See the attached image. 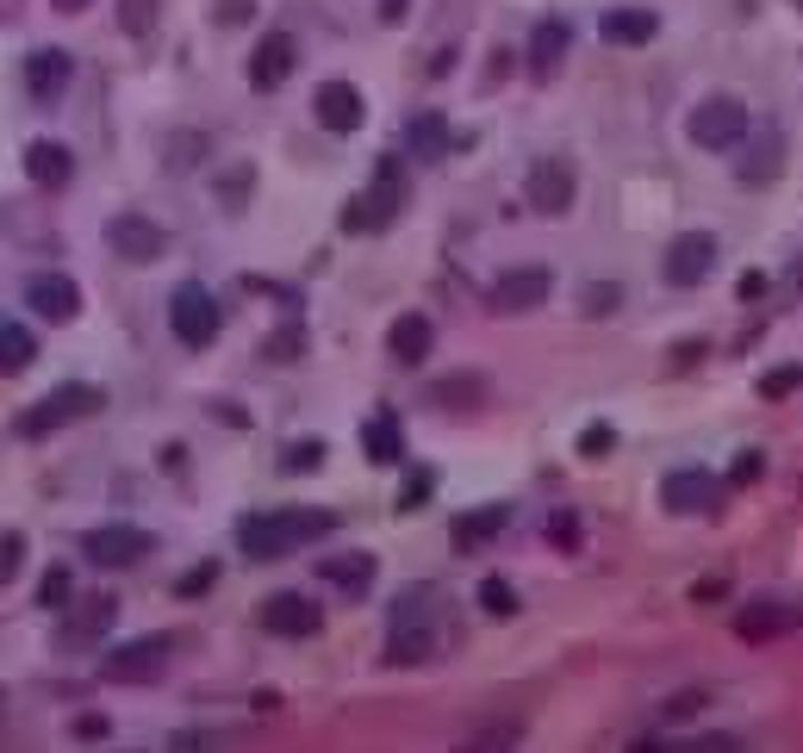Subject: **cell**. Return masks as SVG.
Returning a JSON list of instances; mask_svg holds the SVG:
<instances>
[{"instance_id":"6da1fadb","label":"cell","mask_w":803,"mask_h":753,"mask_svg":"<svg viewBox=\"0 0 803 753\" xmlns=\"http://www.w3.org/2000/svg\"><path fill=\"white\" fill-rule=\"evenodd\" d=\"M436 611H442V592L436 585H405L387 611V666H418V660L436 654Z\"/></svg>"},{"instance_id":"7a4b0ae2","label":"cell","mask_w":803,"mask_h":753,"mask_svg":"<svg viewBox=\"0 0 803 753\" xmlns=\"http://www.w3.org/2000/svg\"><path fill=\"white\" fill-rule=\"evenodd\" d=\"M337 518L331 511H262V518H243L237 523V549L250 561H281V554L305 549L318 535H331Z\"/></svg>"},{"instance_id":"3957f363","label":"cell","mask_w":803,"mask_h":753,"mask_svg":"<svg viewBox=\"0 0 803 753\" xmlns=\"http://www.w3.org/2000/svg\"><path fill=\"white\" fill-rule=\"evenodd\" d=\"M399 212H405V169H399V157H380L374 188L355 193V200L343 205V231L349 237H380Z\"/></svg>"},{"instance_id":"277c9868","label":"cell","mask_w":803,"mask_h":753,"mask_svg":"<svg viewBox=\"0 0 803 753\" xmlns=\"http://www.w3.org/2000/svg\"><path fill=\"white\" fill-rule=\"evenodd\" d=\"M100 405H107V393L100 386H88V380H69V386H57V393H44L26 418H19V436L38 442L50 436V430H63V424H81V418H100Z\"/></svg>"},{"instance_id":"5b68a950","label":"cell","mask_w":803,"mask_h":753,"mask_svg":"<svg viewBox=\"0 0 803 753\" xmlns=\"http://www.w3.org/2000/svg\"><path fill=\"white\" fill-rule=\"evenodd\" d=\"M81 554H88V566L126 573V566H143L150 554H157V535L138 530V523H100V530L81 535Z\"/></svg>"},{"instance_id":"8992f818","label":"cell","mask_w":803,"mask_h":753,"mask_svg":"<svg viewBox=\"0 0 803 753\" xmlns=\"http://www.w3.org/2000/svg\"><path fill=\"white\" fill-rule=\"evenodd\" d=\"M685 138H692L697 150H735V143L747 138V107H741L735 94H704L692 107V119H685Z\"/></svg>"},{"instance_id":"52a82bcc","label":"cell","mask_w":803,"mask_h":753,"mask_svg":"<svg viewBox=\"0 0 803 753\" xmlns=\"http://www.w3.org/2000/svg\"><path fill=\"white\" fill-rule=\"evenodd\" d=\"M219 299L205 293L200 281H181L174 287V299H169V330L181 337L188 349H212V337H219Z\"/></svg>"},{"instance_id":"ba28073f","label":"cell","mask_w":803,"mask_h":753,"mask_svg":"<svg viewBox=\"0 0 803 753\" xmlns=\"http://www.w3.org/2000/svg\"><path fill=\"white\" fill-rule=\"evenodd\" d=\"M107 243H112L119 262L150 268V262H162V250H169V231H162L157 219H143V212H112V219H107Z\"/></svg>"},{"instance_id":"9c48e42d","label":"cell","mask_w":803,"mask_h":753,"mask_svg":"<svg viewBox=\"0 0 803 753\" xmlns=\"http://www.w3.org/2000/svg\"><path fill=\"white\" fill-rule=\"evenodd\" d=\"M573 193H580V174H573V162H561V157L530 162V174H523V200H530V212H542V219H561L573 205Z\"/></svg>"},{"instance_id":"30bf717a","label":"cell","mask_w":803,"mask_h":753,"mask_svg":"<svg viewBox=\"0 0 803 753\" xmlns=\"http://www.w3.org/2000/svg\"><path fill=\"white\" fill-rule=\"evenodd\" d=\"M549 293H554V274L542 262L504 268L499 287H492V312H499V318H523V312H535V305H549Z\"/></svg>"},{"instance_id":"8fae6325","label":"cell","mask_w":803,"mask_h":753,"mask_svg":"<svg viewBox=\"0 0 803 753\" xmlns=\"http://www.w3.org/2000/svg\"><path fill=\"white\" fill-rule=\"evenodd\" d=\"M716 237L710 231H679L673 243H666V255H661V268H666V281L673 287H704L710 281V268H716Z\"/></svg>"},{"instance_id":"7c38bea8","label":"cell","mask_w":803,"mask_h":753,"mask_svg":"<svg viewBox=\"0 0 803 753\" xmlns=\"http://www.w3.org/2000/svg\"><path fill=\"white\" fill-rule=\"evenodd\" d=\"M255 616H262V629L268 635H281V642H305V635H318V623H324L305 592H268Z\"/></svg>"},{"instance_id":"4fadbf2b","label":"cell","mask_w":803,"mask_h":753,"mask_svg":"<svg viewBox=\"0 0 803 753\" xmlns=\"http://www.w3.org/2000/svg\"><path fill=\"white\" fill-rule=\"evenodd\" d=\"M69 76H76V57L57 50V44H44V50L26 57V94H32L38 107H57V100L69 94Z\"/></svg>"},{"instance_id":"5bb4252c","label":"cell","mask_w":803,"mask_h":753,"mask_svg":"<svg viewBox=\"0 0 803 753\" xmlns=\"http://www.w3.org/2000/svg\"><path fill=\"white\" fill-rule=\"evenodd\" d=\"M174 654V642L169 635H143V642H119V647H107V660H100V673L107 679H150L162 666V660Z\"/></svg>"},{"instance_id":"9a60e30c","label":"cell","mask_w":803,"mask_h":753,"mask_svg":"<svg viewBox=\"0 0 803 753\" xmlns=\"http://www.w3.org/2000/svg\"><path fill=\"white\" fill-rule=\"evenodd\" d=\"M312 119L324 131H355L368 119L362 107V88L355 81H318V94H312Z\"/></svg>"},{"instance_id":"2e32d148","label":"cell","mask_w":803,"mask_h":753,"mask_svg":"<svg viewBox=\"0 0 803 753\" xmlns=\"http://www.w3.org/2000/svg\"><path fill=\"white\" fill-rule=\"evenodd\" d=\"M661 504L673 511V518H697V511H710V504H716V480H710V468H673L661 480Z\"/></svg>"},{"instance_id":"e0dca14e","label":"cell","mask_w":803,"mask_h":753,"mask_svg":"<svg viewBox=\"0 0 803 753\" xmlns=\"http://www.w3.org/2000/svg\"><path fill=\"white\" fill-rule=\"evenodd\" d=\"M26 305H32V318L69 324V318H81V287L69 274H32L26 281Z\"/></svg>"},{"instance_id":"ac0fdd59","label":"cell","mask_w":803,"mask_h":753,"mask_svg":"<svg viewBox=\"0 0 803 753\" xmlns=\"http://www.w3.org/2000/svg\"><path fill=\"white\" fill-rule=\"evenodd\" d=\"M293 69H300V44H293L287 32H262V44H255V57H250V88L274 94Z\"/></svg>"},{"instance_id":"d6986e66","label":"cell","mask_w":803,"mask_h":753,"mask_svg":"<svg viewBox=\"0 0 803 753\" xmlns=\"http://www.w3.org/2000/svg\"><path fill=\"white\" fill-rule=\"evenodd\" d=\"M779 169H785V131L760 126V138L747 143L741 162H735V181H741V188H766V181H779Z\"/></svg>"},{"instance_id":"ffe728a7","label":"cell","mask_w":803,"mask_h":753,"mask_svg":"<svg viewBox=\"0 0 803 753\" xmlns=\"http://www.w3.org/2000/svg\"><path fill=\"white\" fill-rule=\"evenodd\" d=\"M430 349H436V330H430V318H424V312L393 318V330H387V355H393L399 368H424Z\"/></svg>"},{"instance_id":"44dd1931","label":"cell","mask_w":803,"mask_h":753,"mask_svg":"<svg viewBox=\"0 0 803 753\" xmlns=\"http://www.w3.org/2000/svg\"><path fill=\"white\" fill-rule=\"evenodd\" d=\"M26 174H32L38 188H69V181H76V150L57 138L26 143Z\"/></svg>"},{"instance_id":"7402d4cb","label":"cell","mask_w":803,"mask_h":753,"mask_svg":"<svg viewBox=\"0 0 803 753\" xmlns=\"http://www.w3.org/2000/svg\"><path fill=\"white\" fill-rule=\"evenodd\" d=\"M112 616H119V598H88V611L76 616V623L57 629V647H69V654H88V647L100 642L112 629Z\"/></svg>"},{"instance_id":"603a6c76","label":"cell","mask_w":803,"mask_h":753,"mask_svg":"<svg viewBox=\"0 0 803 753\" xmlns=\"http://www.w3.org/2000/svg\"><path fill=\"white\" fill-rule=\"evenodd\" d=\"M599 32H604V44L642 50V44H654V38H661V19L642 13V7H616V13H604V19H599Z\"/></svg>"},{"instance_id":"cb8c5ba5","label":"cell","mask_w":803,"mask_h":753,"mask_svg":"<svg viewBox=\"0 0 803 753\" xmlns=\"http://www.w3.org/2000/svg\"><path fill=\"white\" fill-rule=\"evenodd\" d=\"M568 44H573L568 19H542V26L530 32V76L549 81L554 69H561V57H568Z\"/></svg>"},{"instance_id":"d4e9b609","label":"cell","mask_w":803,"mask_h":753,"mask_svg":"<svg viewBox=\"0 0 803 753\" xmlns=\"http://www.w3.org/2000/svg\"><path fill=\"white\" fill-rule=\"evenodd\" d=\"M405 150H411V162H436V157L455 150V131H449L442 112H418V119L405 126Z\"/></svg>"},{"instance_id":"484cf974","label":"cell","mask_w":803,"mask_h":753,"mask_svg":"<svg viewBox=\"0 0 803 753\" xmlns=\"http://www.w3.org/2000/svg\"><path fill=\"white\" fill-rule=\"evenodd\" d=\"M362 455L374 461V468H399V461H405L399 418H387V411H380V418H368V424H362Z\"/></svg>"},{"instance_id":"4316f807","label":"cell","mask_w":803,"mask_h":753,"mask_svg":"<svg viewBox=\"0 0 803 753\" xmlns=\"http://www.w3.org/2000/svg\"><path fill=\"white\" fill-rule=\"evenodd\" d=\"M374 554H337V561H324L318 566V573H324V580L337 585V592H349V598H362L368 585H374Z\"/></svg>"},{"instance_id":"83f0119b","label":"cell","mask_w":803,"mask_h":753,"mask_svg":"<svg viewBox=\"0 0 803 753\" xmlns=\"http://www.w3.org/2000/svg\"><path fill=\"white\" fill-rule=\"evenodd\" d=\"M430 405H442V411H473V405H486V380L480 374H455V380H436L430 386Z\"/></svg>"},{"instance_id":"f1b7e54d","label":"cell","mask_w":803,"mask_h":753,"mask_svg":"<svg viewBox=\"0 0 803 753\" xmlns=\"http://www.w3.org/2000/svg\"><path fill=\"white\" fill-rule=\"evenodd\" d=\"M504 504H480V511H468V518H455V549H486L492 535L504 530Z\"/></svg>"},{"instance_id":"f546056e","label":"cell","mask_w":803,"mask_h":753,"mask_svg":"<svg viewBox=\"0 0 803 753\" xmlns=\"http://www.w3.org/2000/svg\"><path fill=\"white\" fill-rule=\"evenodd\" d=\"M32 355H38V337L19 324V318H7V324H0V368L19 374V368H32Z\"/></svg>"},{"instance_id":"4dcf8cb0","label":"cell","mask_w":803,"mask_h":753,"mask_svg":"<svg viewBox=\"0 0 803 753\" xmlns=\"http://www.w3.org/2000/svg\"><path fill=\"white\" fill-rule=\"evenodd\" d=\"M523 741V722H511V716H492V722H480V729H468V735H461V747H518Z\"/></svg>"},{"instance_id":"1f68e13d","label":"cell","mask_w":803,"mask_h":753,"mask_svg":"<svg viewBox=\"0 0 803 753\" xmlns=\"http://www.w3.org/2000/svg\"><path fill=\"white\" fill-rule=\"evenodd\" d=\"M710 710V691L704 685H692V691H673V697H661V729H673V722H692V716H704Z\"/></svg>"},{"instance_id":"d6a6232c","label":"cell","mask_w":803,"mask_h":753,"mask_svg":"<svg viewBox=\"0 0 803 753\" xmlns=\"http://www.w3.org/2000/svg\"><path fill=\"white\" fill-rule=\"evenodd\" d=\"M305 355V324H281L274 337L262 343V361L274 368V361H300Z\"/></svg>"},{"instance_id":"836d02e7","label":"cell","mask_w":803,"mask_h":753,"mask_svg":"<svg viewBox=\"0 0 803 753\" xmlns=\"http://www.w3.org/2000/svg\"><path fill=\"white\" fill-rule=\"evenodd\" d=\"M312 468H324V442L318 436H300L281 449V473H312Z\"/></svg>"},{"instance_id":"e575fe53","label":"cell","mask_w":803,"mask_h":753,"mask_svg":"<svg viewBox=\"0 0 803 753\" xmlns=\"http://www.w3.org/2000/svg\"><path fill=\"white\" fill-rule=\"evenodd\" d=\"M157 19H162L157 0H119V26H126V38H150Z\"/></svg>"},{"instance_id":"d590c367","label":"cell","mask_w":803,"mask_h":753,"mask_svg":"<svg viewBox=\"0 0 803 753\" xmlns=\"http://www.w3.org/2000/svg\"><path fill=\"white\" fill-rule=\"evenodd\" d=\"M480 611L486 616H518V592H511V580H480Z\"/></svg>"},{"instance_id":"8d00e7d4","label":"cell","mask_w":803,"mask_h":753,"mask_svg":"<svg viewBox=\"0 0 803 753\" xmlns=\"http://www.w3.org/2000/svg\"><path fill=\"white\" fill-rule=\"evenodd\" d=\"M779 629H785V611H779V604H754V611H741V635H747V642L779 635Z\"/></svg>"},{"instance_id":"74e56055","label":"cell","mask_w":803,"mask_h":753,"mask_svg":"<svg viewBox=\"0 0 803 753\" xmlns=\"http://www.w3.org/2000/svg\"><path fill=\"white\" fill-rule=\"evenodd\" d=\"M623 305V287H585V318H604V312H616Z\"/></svg>"},{"instance_id":"f35d334b","label":"cell","mask_w":803,"mask_h":753,"mask_svg":"<svg viewBox=\"0 0 803 753\" xmlns=\"http://www.w3.org/2000/svg\"><path fill=\"white\" fill-rule=\"evenodd\" d=\"M797 386H803V368H779V374L760 380V393L766 399H785V393H797Z\"/></svg>"},{"instance_id":"ab89813d","label":"cell","mask_w":803,"mask_h":753,"mask_svg":"<svg viewBox=\"0 0 803 753\" xmlns=\"http://www.w3.org/2000/svg\"><path fill=\"white\" fill-rule=\"evenodd\" d=\"M611 449H616V430H611V424H592V430L580 436V455H585V461H592V455H611Z\"/></svg>"},{"instance_id":"60d3db41","label":"cell","mask_w":803,"mask_h":753,"mask_svg":"<svg viewBox=\"0 0 803 753\" xmlns=\"http://www.w3.org/2000/svg\"><path fill=\"white\" fill-rule=\"evenodd\" d=\"M19 566H26V535H19V530H7V542H0V573L13 580Z\"/></svg>"},{"instance_id":"b9f144b4","label":"cell","mask_w":803,"mask_h":753,"mask_svg":"<svg viewBox=\"0 0 803 753\" xmlns=\"http://www.w3.org/2000/svg\"><path fill=\"white\" fill-rule=\"evenodd\" d=\"M549 542H554V549H573V542H580V523H573V511H554Z\"/></svg>"},{"instance_id":"7bdbcfd3","label":"cell","mask_w":803,"mask_h":753,"mask_svg":"<svg viewBox=\"0 0 803 753\" xmlns=\"http://www.w3.org/2000/svg\"><path fill=\"white\" fill-rule=\"evenodd\" d=\"M162 157L174 162V169H193V157H200V138H169V150Z\"/></svg>"},{"instance_id":"ee69618b","label":"cell","mask_w":803,"mask_h":753,"mask_svg":"<svg viewBox=\"0 0 803 753\" xmlns=\"http://www.w3.org/2000/svg\"><path fill=\"white\" fill-rule=\"evenodd\" d=\"M212 19H219V26H243V19H255V7L250 0H219V13Z\"/></svg>"},{"instance_id":"f6af8a7d","label":"cell","mask_w":803,"mask_h":753,"mask_svg":"<svg viewBox=\"0 0 803 753\" xmlns=\"http://www.w3.org/2000/svg\"><path fill=\"white\" fill-rule=\"evenodd\" d=\"M76 735H81V741H107V735H112V722H107V716H94V710H88V716L76 722Z\"/></svg>"},{"instance_id":"bcb514c9","label":"cell","mask_w":803,"mask_h":753,"mask_svg":"<svg viewBox=\"0 0 803 753\" xmlns=\"http://www.w3.org/2000/svg\"><path fill=\"white\" fill-rule=\"evenodd\" d=\"M69 598V573H50L44 585H38V604H63Z\"/></svg>"},{"instance_id":"7dc6e473","label":"cell","mask_w":803,"mask_h":753,"mask_svg":"<svg viewBox=\"0 0 803 753\" xmlns=\"http://www.w3.org/2000/svg\"><path fill=\"white\" fill-rule=\"evenodd\" d=\"M243 193H250V169H231V181H224V205H243Z\"/></svg>"},{"instance_id":"c3c4849f","label":"cell","mask_w":803,"mask_h":753,"mask_svg":"<svg viewBox=\"0 0 803 753\" xmlns=\"http://www.w3.org/2000/svg\"><path fill=\"white\" fill-rule=\"evenodd\" d=\"M760 473H766V455H754V449H747V455L735 461V486H747V480H760Z\"/></svg>"},{"instance_id":"681fc988","label":"cell","mask_w":803,"mask_h":753,"mask_svg":"<svg viewBox=\"0 0 803 753\" xmlns=\"http://www.w3.org/2000/svg\"><path fill=\"white\" fill-rule=\"evenodd\" d=\"M212 580H219V561H200V573H188V580H181V592H205V585H212Z\"/></svg>"},{"instance_id":"f907efd6","label":"cell","mask_w":803,"mask_h":753,"mask_svg":"<svg viewBox=\"0 0 803 753\" xmlns=\"http://www.w3.org/2000/svg\"><path fill=\"white\" fill-rule=\"evenodd\" d=\"M424 499H430V473H418V480H411V486L399 492V504L411 511V504H424Z\"/></svg>"},{"instance_id":"816d5d0a","label":"cell","mask_w":803,"mask_h":753,"mask_svg":"<svg viewBox=\"0 0 803 753\" xmlns=\"http://www.w3.org/2000/svg\"><path fill=\"white\" fill-rule=\"evenodd\" d=\"M735 293H741V299H760V293H766V274H741Z\"/></svg>"},{"instance_id":"f5cc1de1","label":"cell","mask_w":803,"mask_h":753,"mask_svg":"<svg viewBox=\"0 0 803 753\" xmlns=\"http://www.w3.org/2000/svg\"><path fill=\"white\" fill-rule=\"evenodd\" d=\"M405 13V0H380V19H399Z\"/></svg>"},{"instance_id":"db71d44e","label":"cell","mask_w":803,"mask_h":753,"mask_svg":"<svg viewBox=\"0 0 803 753\" xmlns=\"http://www.w3.org/2000/svg\"><path fill=\"white\" fill-rule=\"evenodd\" d=\"M57 7H63V13H81V7H88V0H57Z\"/></svg>"}]
</instances>
